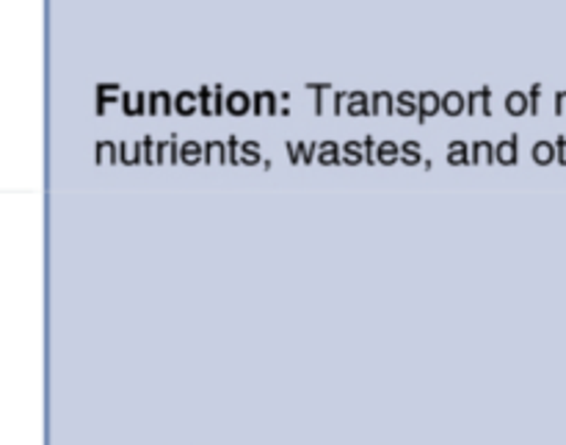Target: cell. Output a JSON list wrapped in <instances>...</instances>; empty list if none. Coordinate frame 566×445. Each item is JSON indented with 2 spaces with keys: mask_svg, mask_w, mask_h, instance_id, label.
I'll return each instance as SVG.
<instances>
[{
  "mask_svg": "<svg viewBox=\"0 0 566 445\" xmlns=\"http://www.w3.org/2000/svg\"><path fill=\"white\" fill-rule=\"evenodd\" d=\"M119 164L125 166H136L144 164V153H142V142H119Z\"/></svg>",
  "mask_w": 566,
  "mask_h": 445,
  "instance_id": "e0dca14e",
  "label": "cell"
},
{
  "mask_svg": "<svg viewBox=\"0 0 566 445\" xmlns=\"http://www.w3.org/2000/svg\"><path fill=\"white\" fill-rule=\"evenodd\" d=\"M94 158H97V164H119V144L97 142V147H94Z\"/></svg>",
  "mask_w": 566,
  "mask_h": 445,
  "instance_id": "7402d4cb",
  "label": "cell"
},
{
  "mask_svg": "<svg viewBox=\"0 0 566 445\" xmlns=\"http://www.w3.org/2000/svg\"><path fill=\"white\" fill-rule=\"evenodd\" d=\"M142 153H144V164L155 166L158 164V142L153 136L142 138Z\"/></svg>",
  "mask_w": 566,
  "mask_h": 445,
  "instance_id": "f546056e",
  "label": "cell"
},
{
  "mask_svg": "<svg viewBox=\"0 0 566 445\" xmlns=\"http://www.w3.org/2000/svg\"><path fill=\"white\" fill-rule=\"evenodd\" d=\"M468 114L492 116V89L481 86L479 92L468 94Z\"/></svg>",
  "mask_w": 566,
  "mask_h": 445,
  "instance_id": "7a4b0ae2",
  "label": "cell"
},
{
  "mask_svg": "<svg viewBox=\"0 0 566 445\" xmlns=\"http://www.w3.org/2000/svg\"><path fill=\"white\" fill-rule=\"evenodd\" d=\"M122 103L119 94V83H99L97 86V114L103 116L108 111V105Z\"/></svg>",
  "mask_w": 566,
  "mask_h": 445,
  "instance_id": "8992f818",
  "label": "cell"
},
{
  "mask_svg": "<svg viewBox=\"0 0 566 445\" xmlns=\"http://www.w3.org/2000/svg\"><path fill=\"white\" fill-rule=\"evenodd\" d=\"M205 164H230V158H227V142L213 138V142L205 144Z\"/></svg>",
  "mask_w": 566,
  "mask_h": 445,
  "instance_id": "ffe728a7",
  "label": "cell"
},
{
  "mask_svg": "<svg viewBox=\"0 0 566 445\" xmlns=\"http://www.w3.org/2000/svg\"><path fill=\"white\" fill-rule=\"evenodd\" d=\"M473 164H497L495 147L490 142H484V138L473 144Z\"/></svg>",
  "mask_w": 566,
  "mask_h": 445,
  "instance_id": "484cf974",
  "label": "cell"
},
{
  "mask_svg": "<svg viewBox=\"0 0 566 445\" xmlns=\"http://www.w3.org/2000/svg\"><path fill=\"white\" fill-rule=\"evenodd\" d=\"M401 161V147L396 142H379V164L392 166Z\"/></svg>",
  "mask_w": 566,
  "mask_h": 445,
  "instance_id": "4316f807",
  "label": "cell"
},
{
  "mask_svg": "<svg viewBox=\"0 0 566 445\" xmlns=\"http://www.w3.org/2000/svg\"><path fill=\"white\" fill-rule=\"evenodd\" d=\"M495 158H497V164H503V166L517 164V161H520V136H517V133H512V136L503 138V142L497 144Z\"/></svg>",
  "mask_w": 566,
  "mask_h": 445,
  "instance_id": "3957f363",
  "label": "cell"
},
{
  "mask_svg": "<svg viewBox=\"0 0 566 445\" xmlns=\"http://www.w3.org/2000/svg\"><path fill=\"white\" fill-rule=\"evenodd\" d=\"M249 111H254L252 94L241 92V89H238V92L227 94V114L243 116V114H249Z\"/></svg>",
  "mask_w": 566,
  "mask_h": 445,
  "instance_id": "5b68a950",
  "label": "cell"
},
{
  "mask_svg": "<svg viewBox=\"0 0 566 445\" xmlns=\"http://www.w3.org/2000/svg\"><path fill=\"white\" fill-rule=\"evenodd\" d=\"M199 161L205 164V144L199 142H182L180 144V164L197 166Z\"/></svg>",
  "mask_w": 566,
  "mask_h": 445,
  "instance_id": "2e32d148",
  "label": "cell"
},
{
  "mask_svg": "<svg viewBox=\"0 0 566 445\" xmlns=\"http://www.w3.org/2000/svg\"><path fill=\"white\" fill-rule=\"evenodd\" d=\"M318 164L321 166H340L343 164V144L321 142L318 144Z\"/></svg>",
  "mask_w": 566,
  "mask_h": 445,
  "instance_id": "7c38bea8",
  "label": "cell"
},
{
  "mask_svg": "<svg viewBox=\"0 0 566 445\" xmlns=\"http://www.w3.org/2000/svg\"><path fill=\"white\" fill-rule=\"evenodd\" d=\"M254 100V114L258 116H274L280 114V105H276V94L274 92H254L252 94Z\"/></svg>",
  "mask_w": 566,
  "mask_h": 445,
  "instance_id": "30bf717a",
  "label": "cell"
},
{
  "mask_svg": "<svg viewBox=\"0 0 566 445\" xmlns=\"http://www.w3.org/2000/svg\"><path fill=\"white\" fill-rule=\"evenodd\" d=\"M442 111V97L437 92H423L420 94V111H418V122L420 125H426L429 122V116L440 114Z\"/></svg>",
  "mask_w": 566,
  "mask_h": 445,
  "instance_id": "ba28073f",
  "label": "cell"
},
{
  "mask_svg": "<svg viewBox=\"0 0 566 445\" xmlns=\"http://www.w3.org/2000/svg\"><path fill=\"white\" fill-rule=\"evenodd\" d=\"M346 114L348 116H370V94L348 92Z\"/></svg>",
  "mask_w": 566,
  "mask_h": 445,
  "instance_id": "4fadbf2b",
  "label": "cell"
},
{
  "mask_svg": "<svg viewBox=\"0 0 566 445\" xmlns=\"http://www.w3.org/2000/svg\"><path fill=\"white\" fill-rule=\"evenodd\" d=\"M442 111L448 116H462L468 111V97L462 92H448L442 94Z\"/></svg>",
  "mask_w": 566,
  "mask_h": 445,
  "instance_id": "9a60e30c",
  "label": "cell"
},
{
  "mask_svg": "<svg viewBox=\"0 0 566 445\" xmlns=\"http://www.w3.org/2000/svg\"><path fill=\"white\" fill-rule=\"evenodd\" d=\"M506 111L512 116L528 114V111H531L528 94H525V92H512V94H509V97H506Z\"/></svg>",
  "mask_w": 566,
  "mask_h": 445,
  "instance_id": "603a6c76",
  "label": "cell"
},
{
  "mask_svg": "<svg viewBox=\"0 0 566 445\" xmlns=\"http://www.w3.org/2000/svg\"><path fill=\"white\" fill-rule=\"evenodd\" d=\"M175 111L180 116H191L199 111V94L197 92H177Z\"/></svg>",
  "mask_w": 566,
  "mask_h": 445,
  "instance_id": "ac0fdd59",
  "label": "cell"
},
{
  "mask_svg": "<svg viewBox=\"0 0 566 445\" xmlns=\"http://www.w3.org/2000/svg\"><path fill=\"white\" fill-rule=\"evenodd\" d=\"M147 114L149 116L175 114V97H171L169 92H149L147 94Z\"/></svg>",
  "mask_w": 566,
  "mask_h": 445,
  "instance_id": "277c9868",
  "label": "cell"
},
{
  "mask_svg": "<svg viewBox=\"0 0 566 445\" xmlns=\"http://www.w3.org/2000/svg\"><path fill=\"white\" fill-rule=\"evenodd\" d=\"M365 164H379V144H376L374 136H365Z\"/></svg>",
  "mask_w": 566,
  "mask_h": 445,
  "instance_id": "4dcf8cb0",
  "label": "cell"
},
{
  "mask_svg": "<svg viewBox=\"0 0 566 445\" xmlns=\"http://www.w3.org/2000/svg\"><path fill=\"white\" fill-rule=\"evenodd\" d=\"M420 111V94L415 92H401L396 97V114L398 116H418Z\"/></svg>",
  "mask_w": 566,
  "mask_h": 445,
  "instance_id": "5bb4252c",
  "label": "cell"
},
{
  "mask_svg": "<svg viewBox=\"0 0 566 445\" xmlns=\"http://www.w3.org/2000/svg\"><path fill=\"white\" fill-rule=\"evenodd\" d=\"M343 164L346 166H359L365 164V142H346L343 144Z\"/></svg>",
  "mask_w": 566,
  "mask_h": 445,
  "instance_id": "44dd1931",
  "label": "cell"
},
{
  "mask_svg": "<svg viewBox=\"0 0 566 445\" xmlns=\"http://www.w3.org/2000/svg\"><path fill=\"white\" fill-rule=\"evenodd\" d=\"M564 100H566V94L562 92V94H558V97H556V111L564 108Z\"/></svg>",
  "mask_w": 566,
  "mask_h": 445,
  "instance_id": "e575fe53",
  "label": "cell"
},
{
  "mask_svg": "<svg viewBox=\"0 0 566 445\" xmlns=\"http://www.w3.org/2000/svg\"><path fill=\"white\" fill-rule=\"evenodd\" d=\"M396 114V94L392 92H374L370 94V116Z\"/></svg>",
  "mask_w": 566,
  "mask_h": 445,
  "instance_id": "9c48e42d",
  "label": "cell"
},
{
  "mask_svg": "<svg viewBox=\"0 0 566 445\" xmlns=\"http://www.w3.org/2000/svg\"><path fill=\"white\" fill-rule=\"evenodd\" d=\"M420 161H423V147H420V142H403L401 144V164L418 166Z\"/></svg>",
  "mask_w": 566,
  "mask_h": 445,
  "instance_id": "d4e9b609",
  "label": "cell"
},
{
  "mask_svg": "<svg viewBox=\"0 0 566 445\" xmlns=\"http://www.w3.org/2000/svg\"><path fill=\"white\" fill-rule=\"evenodd\" d=\"M285 153L291 164H302V158H298V142H285Z\"/></svg>",
  "mask_w": 566,
  "mask_h": 445,
  "instance_id": "836d02e7",
  "label": "cell"
},
{
  "mask_svg": "<svg viewBox=\"0 0 566 445\" xmlns=\"http://www.w3.org/2000/svg\"><path fill=\"white\" fill-rule=\"evenodd\" d=\"M531 155H534V161H536V164H539V166L553 164V161L558 158L556 144H551V142H536L534 149H531Z\"/></svg>",
  "mask_w": 566,
  "mask_h": 445,
  "instance_id": "cb8c5ba5",
  "label": "cell"
},
{
  "mask_svg": "<svg viewBox=\"0 0 566 445\" xmlns=\"http://www.w3.org/2000/svg\"><path fill=\"white\" fill-rule=\"evenodd\" d=\"M241 138L238 136H230L227 138V158H230V164L235 166V164H241Z\"/></svg>",
  "mask_w": 566,
  "mask_h": 445,
  "instance_id": "1f68e13d",
  "label": "cell"
},
{
  "mask_svg": "<svg viewBox=\"0 0 566 445\" xmlns=\"http://www.w3.org/2000/svg\"><path fill=\"white\" fill-rule=\"evenodd\" d=\"M448 164L451 166H464V164H473V147L462 138L448 144Z\"/></svg>",
  "mask_w": 566,
  "mask_h": 445,
  "instance_id": "52a82bcc",
  "label": "cell"
},
{
  "mask_svg": "<svg viewBox=\"0 0 566 445\" xmlns=\"http://www.w3.org/2000/svg\"><path fill=\"white\" fill-rule=\"evenodd\" d=\"M180 161V144L177 133H171L169 142H158V164H177Z\"/></svg>",
  "mask_w": 566,
  "mask_h": 445,
  "instance_id": "d6986e66",
  "label": "cell"
},
{
  "mask_svg": "<svg viewBox=\"0 0 566 445\" xmlns=\"http://www.w3.org/2000/svg\"><path fill=\"white\" fill-rule=\"evenodd\" d=\"M241 164L243 166L263 164V158H260V144L258 142H243L241 144Z\"/></svg>",
  "mask_w": 566,
  "mask_h": 445,
  "instance_id": "f1b7e54d",
  "label": "cell"
},
{
  "mask_svg": "<svg viewBox=\"0 0 566 445\" xmlns=\"http://www.w3.org/2000/svg\"><path fill=\"white\" fill-rule=\"evenodd\" d=\"M199 111L205 116H221V111H227V94L221 83L199 89Z\"/></svg>",
  "mask_w": 566,
  "mask_h": 445,
  "instance_id": "6da1fadb",
  "label": "cell"
},
{
  "mask_svg": "<svg viewBox=\"0 0 566 445\" xmlns=\"http://www.w3.org/2000/svg\"><path fill=\"white\" fill-rule=\"evenodd\" d=\"M539 94H542V83H536V86L531 89V94H528L531 114H539Z\"/></svg>",
  "mask_w": 566,
  "mask_h": 445,
  "instance_id": "d6a6232c",
  "label": "cell"
},
{
  "mask_svg": "<svg viewBox=\"0 0 566 445\" xmlns=\"http://www.w3.org/2000/svg\"><path fill=\"white\" fill-rule=\"evenodd\" d=\"M310 92H315V114H326V94L332 92L329 83H307Z\"/></svg>",
  "mask_w": 566,
  "mask_h": 445,
  "instance_id": "83f0119b",
  "label": "cell"
},
{
  "mask_svg": "<svg viewBox=\"0 0 566 445\" xmlns=\"http://www.w3.org/2000/svg\"><path fill=\"white\" fill-rule=\"evenodd\" d=\"M122 111L127 116L147 114V94L144 92H125L122 94Z\"/></svg>",
  "mask_w": 566,
  "mask_h": 445,
  "instance_id": "8fae6325",
  "label": "cell"
}]
</instances>
